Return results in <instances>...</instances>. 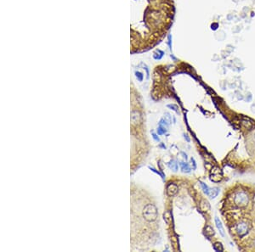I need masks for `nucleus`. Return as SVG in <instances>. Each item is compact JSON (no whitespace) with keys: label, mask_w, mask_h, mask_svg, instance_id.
Segmentation results:
<instances>
[{"label":"nucleus","mask_w":255,"mask_h":252,"mask_svg":"<svg viewBox=\"0 0 255 252\" xmlns=\"http://www.w3.org/2000/svg\"><path fill=\"white\" fill-rule=\"evenodd\" d=\"M180 165H181V168H182V171L184 172H189L190 171V169L187 163H180Z\"/></svg>","instance_id":"nucleus-8"},{"label":"nucleus","mask_w":255,"mask_h":252,"mask_svg":"<svg viewBox=\"0 0 255 252\" xmlns=\"http://www.w3.org/2000/svg\"><path fill=\"white\" fill-rule=\"evenodd\" d=\"M174 0H131V53H142L161 44L173 25Z\"/></svg>","instance_id":"nucleus-1"},{"label":"nucleus","mask_w":255,"mask_h":252,"mask_svg":"<svg viewBox=\"0 0 255 252\" xmlns=\"http://www.w3.org/2000/svg\"><path fill=\"white\" fill-rule=\"evenodd\" d=\"M165 120L168 121V124H171L172 123V119H171V116L168 113H166V116H165Z\"/></svg>","instance_id":"nucleus-11"},{"label":"nucleus","mask_w":255,"mask_h":252,"mask_svg":"<svg viewBox=\"0 0 255 252\" xmlns=\"http://www.w3.org/2000/svg\"><path fill=\"white\" fill-rule=\"evenodd\" d=\"M135 76H136L137 79L139 80L140 82H142V80H143V75H142V73H140V71H136V72H135Z\"/></svg>","instance_id":"nucleus-10"},{"label":"nucleus","mask_w":255,"mask_h":252,"mask_svg":"<svg viewBox=\"0 0 255 252\" xmlns=\"http://www.w3.org/2000/svg\"><path fill=\"white\" fill-rule=\"evenodd\" d=\"M140 114L138 111H133L132 112V116H131V121L133 122V124H138L140 121Z\"/></svg>","instance_id":"nucleus-4"},{"label":"nucleus","mask_w":255,"mask_h":252,"mask_svg":"<svg viewBox=\"0 0 255 252\" xmlns=\"http://www.w3.org/2000/svg\"><path fill=\"white\" fill-rule=\"evenodd\" d=\"M177 190H178V188H177V186L175 185V184H169V185L168 186V189H167V191H168V195H174L175 193H177Z\"/></svg>","instance_id":"nucleus-5"},{"label":"nucleus","mask_w":255,"mask_h":252,"mask_svg":"<svg viewBox=\"0 0 255 252\" xmlns=\"http://www.w3.org/2000/svg\"><path fill=\"white\" fill-rule=\"evenodd\" d=\"M168 107H169V108H171V110H175V111H177L178 112V107L176 105H174V104H168Z\"/></svg>","instance_id":"nucleus-12"},{"label":"nucleus","mask_w":255,"mask_h":252,"mask_svg":"<svg viewBox=\"0 0 255 252\" xmlns=\"http://www.w3.org/2000/svg\"><path fill=\"white\" fill-rule=\"evenodd\" d=\"M215 222H216L217 227H218V228H219V232H220V233H221V235H222V236H225V231H224L223 226H222V224H221V222H219V218H218V217L215 218Z\"/></svg>","instance_id":"nucleus-6"},{"label":"nucleus","mask_w":255,"mask_h":252,"mask_svg":"<svg viewBox=\"0 0 255 252\" xmlns=\"http://www.w3.org/2000/svg\"><path fill=\"white\" fill-rule=\"evenodd\" d=\"M166 132H167V130L165 129V127H162V125L159 126V127L157 128V134L158 135H162V134H164L166 133Z\"/></svg>","instance_id":"nucleus-9"},{"label":"nucleus","mask_w":255,"mask_h":252,"mask_svg":"<svg viewBox=\"0 0 255 252\" xmlns=\"http://www.w3.org/2000/svg\"><path fill=\"white\" fill-rule=\"evenodd\" d=\"M143 216L146 221L149 222H155L157 219L158 217V212L157 209L153 204H148L146 205L143 211Z\"/></svg>","instance_id":"nucleus-3"},{"label":"nucleus","mask_w":255,"mask_h":252,"mask_svg":"<svg viewBox=\"0 0 255 252\" xmlns=\"http://www.w3.org/2000/svg\"><path fill=\"white\" fill-rule=\"evenodd\" d=\"M152 138H153V139H154L156 141H157V142H158V141H160V139H159V138L157 137V135L155 134V133H152Z\"/></svg>","instance_id":"nucleus-13"},{"label":"nucleus","mask_w":255,"mask_h":252,"mask_svg":"<svg viewBox=\"0 0 255 252\" xmlns=\"http://www.w3.org/2000/svg\"><path fill=\"white\" fill-rule=\"evenodd\" d=\"M221 214L239 250L255 251V186L230 187L221 201Z\"/></svg>","instance_id":"nucleus-2"},{"label":"nucleus","mask_w":255,"mask_h":252,"mask_svg":"<svg viewBox=\"0 0 255 252\" xmlns=\"http://www.w3.org/2000/svg\"><path fill=\"white\" fill-rule=\"evenodd\" d=\"M168 167H169V168L172 169V170L177 171V169H178V163L173 160V161H171L169 163H168Z\"/></svg>","instance_id":"nucleus-7"}]
</instances>
